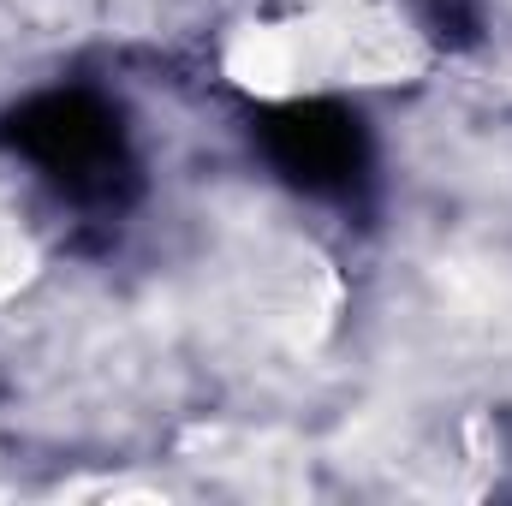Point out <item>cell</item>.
<instances>
[{
  "mask_svg": "<svg viewBox=\"0 0 512 506\" xmlns=\"http://www.w3.org/2000/svg\"><path fill=\"white\" fill-rule=\"evenodd\" d=\"M441 54V0H251L221 36V72L251 102L399 90Z\"/></svg>",
  "mask_w": 512,
  "mask_h": 506,
  "instance_id": "obj_1",
  "label": "cell"
},
{
  "mask_svg": "<svg viewBox=\"0 0 512 506\" xmlns=\"http://www.w3.org/2000/svg\"><path fill=\"white\" fill-rule=\"evenodd\" d=\"M66 227L72 221L54 179L18 149H0V304L48 274V262L66 245Z\"/></svg>",
  "mask_w": 512,
  "mask_h": 506,
  "instance_id": "obj_2",
  "label": "cell"
}]
</instances>
